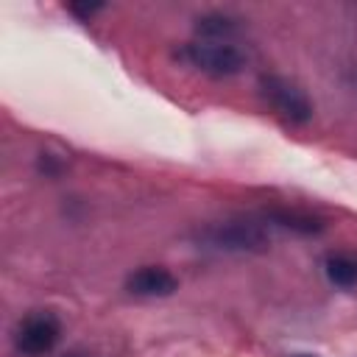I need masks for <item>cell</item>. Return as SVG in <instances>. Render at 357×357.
<instances>
[{"instance_id":"cell-1","label":"cell","mask_w":357,"mask_h":357,"mask_svg":"<svg viewBox=\"0 0 357 357\" xmlns=\"http://www.w3.org/2000/svg\"><path fill=\"white\" fill-rule=\"evenodd\" d=\"M61 337V324L53 312H31L20 321L17 332H14V346L20 354L25 357H45L56 349Z\"/></svg>"},{"instance_id":"cell-3","label":"cell","mask_w":357,"mask_h":357,"mask_svg":"<svg viewBox=\"0 0 357 357\" xmlns=\"http://www.w3.org/2000/svg\"><path fill=\"white\" fill-rule=\"evenodd\" d=\"M262 98L290 123H307L312 117V103L304 95L301 86H296L293 81L282 78V75H265L259 81Z\"/></svg>"},{"instance_id":"cell-6","label":"cell","mask_w":357,"mask_h":357,"mask_svg":"<svg viewBox=\"0 0 357 357\" xmlns=\"http://www.w3.org/2000/svg\"><path fill=\"white\" fill-rule=\"evenodd\" d=\"M326 279L337 287H354L357 284V254L354 251H335L324 262Z\"/></svg>"},{"instance_id":"cell-10","label":"cell","mask_w":357,"mask_h":357,"mask_svg":"<svg viewBox=\"0 0 357 357\" xmlns=\"http://www.w3.org/2000/svg\"><path fill=\"white\" fill-rule=\"evenodd\" d=\"M298 357H307V354H298Z\"/></svg>"},{"instance_id":"cell-5","label":"cell","mask_w":357,"mask_h":357,"mask_svg":"<svg viewBox=\"0 0 357 357\" xmlns=\"http://www.w3.org/2000/svg\"><path fill=\"white\" fill-rule=\"evenodd\" d=\"M128 293L134 296H145V298H156V296H170L178 287V279L159 265H145L139 271H134L126 282Z\"/></svg>"},{"instance_id":"cell-8","label":"cell","mask_w":357,"mask_h":357,"mask_svg":"<svg viewBox=\"0 0 357 357\" xmlns=\"http://www.w3.org/2000/svg\"><path fill=\"white\" fill-rule=\"evenodd\" d=\"M271 218L287 229H296V231H304V234H315L321 231V223L310 215H301V212H287V209H279V212H271Z\"/></svg>"},{"instance_id":"cell-4","label":"cell","mask_w":357,"mask_h":357,"mask_svg":"<svg viewBox=\"0 0 357 357\" xmlns=\"http://www.w3.org/2000/svg\"><path fill=\"white\" fill-rule=\"evenodd\" d=\"M184 59L209 75H234L243 70V53L226 42H190L184 47Z\"/></svg>"},{"instance_id":"cell-9","label":"cell","mask_w":357,"mask_h":357,"mask_svg":"<svg viewBox=\"0 0 357 357\" xmlns=\"http://www.w3.org/2000/svg\"><path fill=\"white\" fill-rule=\"evenodd\" d=\"M98 8H100V3H89V6H86V3H73V6H70V11H73V14H78L81 20H89Z\"/></svg>"},{"instance_id":"cell-2","label":"cell","mask_w":357,"mask_h":357,"mask_svg":"<svg viewBox=\"0 0 357 357\" xmlns=\"http://www.w3.org/2000/svg\"><path fill=\"white\" fill-rule=\"evenodd\" d=\"M201 240L220 251H259L268 245V231L251 220H226L206 226Z\"/></svg>"},{"instance_id":"cell-7","label":"cell","mask_w":357,"mask_h":357,"mask_svg":"<svg viewBox=\"0 0 357 357\" xmlns=\"http://www.w3.org/2000/svg\"><path fill=\"white\" fill-rule=\"evenodd\" d=\"M195 28H198V33H204L209 39H218V36H229L237 28V22L229 14H204V17H198Z\"/></svg>"}]
</instances>
